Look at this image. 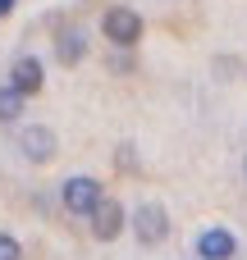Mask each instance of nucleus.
<instances>
[{
  "instance_id": "obj_13",
  "label": "nucleus",
  "mask_w": 247,
  "mask_h": 260,
  "mask_svg": "<svg viewBox=\"0 0 247 260\" xmlns=\"http://www.w3.org/2000/svg\"><path fill=\"white\" fill-rule=\"evenodd\" d=\"M243 169H247V165H243Z\"/></svg>"
},
{
  "instance_id": "obj_1",
  "label": "nucleus",
  "mask_w": 247,
  "mask_h": 260,
  "mask_svg": "<svg viewBox=\"0 0 247 260\" xmlns=\"http://www.w3.org/2000/svg\"><path fill=\"white\" fill-rule=\"evenodd\" d=\"M101 32H105V41H110L115 50H133V46L142 41L147 23H142V14H138L133 5H110V9L101 14Z\"/></svg>"
},
{
  "instance_id": "obj_8",
  "label": "nucleus",
  "mask_w": 247,
  "mask_h": 260,
  "mask_svg": "<svg viewBox=\"0 0 247 260\" xmlns=\"http://www.w3.org/2000/svg\"><path fill=\"white\" fill-rule=\"evenodd\" d=\"M55 59L60 64H83L87 59V32L83 27H60L55 32Z\"/></svg>"
},
{
  "instance_id": "obj_12",
  "label": "nucleus",
  "mask_w": 247,
  "mask_h": 260,
  "mask_svg": "<svg viewBox=\"0 0 247 260\" xmlns=\"http://www.w3.org/2000/svg\"><path fill=\"white\" fill-rule=\"evenodd\" d=\"M14 5H18V0H0V18H9V14H14Z\"/></svg>"
},
{
  "instance_id": "obj_6",
  "label": "nucleus",
  "mask_w": 247,
  "mask_h": 260,
  "mask_svg": "<svg viewBox=\"0 0 247 260\" xmlns=\"http://www.w3.org/2000/svg\"><path fill=\"white\" fill-rule=\"evenodd\" d=\"M9 87L28 101V96H37L41 87H46V69H41V59L37 55H18L14 64H9Z\"/></svg>"
},
{
  "instance_id": "obj_3",
  "label": "nucleus",
  "mask_w": 247,
  "mask_h": 260,
  "mask_svg": "<svg viewBox=\"0 0 247 260\" xmlns=\"http://www.w3.org/2000/svg\"><path fill=\"white\" fill-rule=\"evenodd\" d=\"M128 224H133V238H138L142 247H160V242L170 238V210H165L160 201H142Z\"/></svg>"
},
{
  "instance_id": "obj_10",
  "label": "nucleus",
  "mask_w": 247,
  "mask_h": 260,
  "mask_svg": "<svg viewBox=\"0 0 247 260\" xmlns=\"http://www.w3.org/2000/svg\"><path fill=\"white\" fill-rule=\"evenodd\" d=\"M0 260H23V242L14 233H0Z\"/></svg>"
},
{
  "instance_id": "obj_2",
  "label": "nucleus",
  "mask_w": 247,
  "mask_h": 260,
  "mask_svg": "<svg viewBox=\"0 0 247 260\" xmlns=\"http://www.w3.org/2000/svg\"><path fill=\"white\" fill-rule=\"evenodd\" d=\"M101 197H105V187H101L92 174H73V178H64V183H60V201H64V210H69V215H83V219H87V215L96 210V201H101Z\"/></svg>"
},
{
  "instance_id": "obj_4",
  "label": "nucleus",
  "mask_w": 247,
  "mask_h": 260,
  "mask_svg": "<svg viewBox=\"0 0 247 260\" xmlns=\"http://www.w3.org/2000/svg\"><path fill=\"white\" fill-rule=\"evenodd\" d=\"M18 151H23V160H32V165H50V160L60 155V137H55V128L32 123V128L18 133Z\"/></svg>"
},
{
  "instance_id": "obj_7",
  "label": "nucleus",
  "mask_w": 247,
  "mask_h": 260,
  "mask_svg": "<svg viewBox=\"0 0 247 260\" xmlns=\"http://www.w3.org/2000/svg\"><path fill=\"white\" fill-rule=\"evenodd\" d=\"M238 256V238L229 229H206L197 233V260H234Z\"/></svg>"
},
{
  "instance_id": "obj_11",
  "label": "nucleus",
  "mask_w": 247,
  "mask_h": 260,
  "mask_svg": "<svg viewBox=\"0 0 247 260\" xmlns=\"http://www.w3.org/2000/svg\"><path fill=\"white\" fill-rule=\"evenodd\" d=\"M110 69H115V73H133V50H119V55H110Z\"/></svg>"
},
{
  "instance_id": "obj_5",
  "label": "nucleus",
  "mask_w": 247,
  "mask_h": 260,
  "mask_svg": "<svg viewBox=\"0 0 247 260\" xmlns=\"http://www.w3.org/2000/svg\"><path fill=\"white\" fill-rule=\"evenodd\" d=\"M87 219H92V238H96V242H115V238L124 233V224H128V215H124V206H119L115 197H101Z\"/></svg>"
},
{
  "instance_id": "obj_9",
  "label": "nucleus",
  "mask_w": 247,
  "mask_h": 260,
  "mask_svg": "<svg viewBox=\"0 0 247 260\" xmlns=\"http://www.w3.org/2000/svg\"><path fill=\"white\" fill-rule=\"evenodd\" d=\"M18 114H23V96L5 82V87H0V123H14Z\"/></svg>"
}]
</instances>
